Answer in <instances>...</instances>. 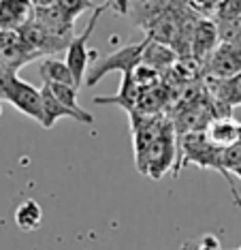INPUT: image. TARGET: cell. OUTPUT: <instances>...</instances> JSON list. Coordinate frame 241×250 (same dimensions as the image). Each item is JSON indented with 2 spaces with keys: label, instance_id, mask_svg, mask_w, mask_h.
<instances>
[{
  "label": "cell",
  "instance_id": "cell-1",
  "mask_svg": "<svg viewBox=\"0 0 241 250\" xmlns=\"http://www.w3.org/2000/svg\"><path fill=\"white\" fill-rule=\"evenodd\" d=\"M190 163L199 165L201 169H216V171H220L226 178L228 186H231L235 206L241 208V195L235 190L233 175L224 167V150L211 144L207 139V135H205V130H192V133H186L180 137V161H177L175 175L180 173V169L183 165H190Z\"/></svg>",
  "mask_w": 241,
  "mask_h": 250
},
{
  "label": "cell",
  "instance_id": "cell-2",
  "mask_svg": "<svg viewBox=\"0 0 241 250\" xmlns=\"http://www.w3.org/2000/svg\"><path fill=\"white\" fill-rule=\"evenodd\" d=\"M173 156H175V124L171 120H166L162 130H160V135L156 137V141H154V144L147 147L145 154L135 163L143 175L160 180L171 169Z\"/></svg>",
  "mask_w": 241,
  "mask_h": 250
},
{
  "label": "cell",
  "instance_id": "cell-3",
  "mask_svg": "<svg viewBox=\"0 0 241 250\" xmlns=\"http://www.w3.org/2000/svg\"><path fill=\"white\" fill-rule=\"evenodd\" d=\"M147 43H150V37H145L139 43H130V45H126V47H120L113 54H109L102 60H99L88 71V75H85V86L88 88L96 86L102 77L109 75V73H113V71L133 73L143 62V52H145Z\"/></svg>",
  "mask_w": 241,
  "mask_h": 250
},
{
  "label": "cell",
  "instance_id": "cell-4",
  "mask_svg": "<svg viewBox=\"0 0 241 250\" xmlns=\"http://www.w3.org/2000/svg\"><path fill=\"white\" fill-rule=\"evenodd\" d=\"M0 99L9 101L17 111H21L24 116L37 120L43 126L45 113H43V94H41V90H37L28 82L20 79L17 77V73H13V75L7 79L2 92H0Z\"/></svg>",
  "mask_w": 241,
  "mask_h": 250
},
{
  "label": "cell",
  "instance_id": "cell-5",
  "mask_svg": "<svg viewBox=\"0 0 241 250\" xmlns=\"http://www.w3.org/2000/svg\"><path fill=\"white\" fill-rule=\"evenodd\" d=\"M105 9H109L105 2L99 4V7H94L92 18L88 21V26H85V30L81 32V35L73 37L71 43H68V47H66V60L64 62L68 64V69H71V73H73V77H75L79 88L85 83V75H88V71H90L88 64H90V56H92L90 52L92 49H88V41H90L92 32H94L96 24H99V18L105 13Z\"/></svg>",
  "mask_w": 241,
  "mask_h": 250
},
{
  "label": "cell",
  "instance_id": "cell-6",
  "mask_svg": "<svg viewBox=\"0 0 241 250\" xmlns=\"http://www.w3.org/2000/svg\"><path fill=\"white\" fill-rule=\"evenodd\" d=\"M241 73V45L220 43L203 62V75L226 79Z\"/></svg>",
  "mask_w": 241,
  "mask_h": 250
},
{
  "label": "cell",
  "instance_id": "cell-7",
  "mask_svg": "<svg viewBox=\"0 0 241 250\" xmlns=\"http://www.w3.org/2000/svg\"><path fill=\"white\" fill-rule=\"evenodd\" d=\"M205 90L211 101L220 107L222 116H231L233 107H241V73L226 79H216L205 75Z\"/></svg>",
  "mask_w": 241,
  "mask_h": 250
},
{
  "label": "cell",
  "instance_id": "cell-8",
  "mask_svg": "<svg viewBox=\"0 0 241 250\" xmlns=\"http://www.w3.org/2000/svg\"><path fill=\"white\" fill-rule=\"evenodd\" d=\"M0 60L7 69L17 73L24 64L37 60V56L26 45L20 30H0Z\"/></svg>",
  "mask_w": 241,
  "mask_h": 250
},
{
  "label": "cell",
  "instance_id": "cell-9",
  "mask_svg": "<svg viewBox=\"0 0 241 250\" xmlns=\"http://www.w3.org/2000/svg\"><path fill=\"white\" fill-rule=\"evenodd\" d=\"M211 20L220 32V43L241 45V0H222Z\"/></svg>",
  "mask_w": 241,
  "mask_h": 250
},
{
  "label": "cell",
  "instance_id": "cell-10",
  "mask_svg": "<svg viewBox=\"0 0 241 250\" xmlns=\"http://www.w3.org/2000/svg\"><path fill=\"white\" fill-rule=\"evenodd\" d=\"M220 45V32L211 18H199L192 28V39H190V54L199 58L201 62L207 60V56Z\"/></svg>",
  "mask_w": 241,
  "mask_h": 250
},
{
  "label": "cell",
  "instance_id": "cell-11",
  "mask_svg": "<svg viewBox=\"0 0 241 250\" xmlns=\"http://www.w3.org/2000/svg\"><path fill=\"white\" fill-rule=\"evenodd\" d=\"M34 21L41 28L56 37H64V39H73V21L68 15L62 11L58 4H49V7H34Z\"/></svg>",
  "mask_w": 241,
  "mask_h": 250
},
{
  "label": "cell",
  "instance_id": "cell-12",
  "mask_svg": "<svg viewBox=\"0 0 241 250\" xmlns=\"http://www.w3.org/2000/svg\"><path fill=\"white\" fill-rule=\"evenodd\" d=\"M32 18V0H0V30H20Z\"/></svg>",
  "mask_w": 241,
  "mask_h": 250
},
{
  "label": "cell",
  "instance_id": "cell-13",
  "mask_svg": "<svg viewBox=\"0 0 241 250\" xmlns=\"http://www.w3.org/2000/svg\"><path fill=\"white\" fill-rule=\"evenodd\" d=\"M239 122H235L231 116H216L207 126H205V135L214 146L222 147H231L235 144H239Z\"/></svg>",
  "mask_w": 241,
  "mask_h": 250
},
{
  "label": "cell",
  "instance_id": "cell-14",
  "mask_svg": "<svg viewBox=\"0 0 241 250\" xmlns=\"http://www.w3.org/2000/svg\"><path fill=\"white\" fill-rule=\"evenodd\" d=\"M177 58H180V56H177V52L173 47H169V45H164V43H158V41H152L150 39L145 52H143L141 64L152 66V69H156L158 73H164L175 64Z\"/></svg>",
  "mask_w": 241,
  "mask_h": 250
},
{
  "label": "cell",
  "instance_id": "cell-15",
  "mask_svg": "<svg viewBox=\"0 0 241 250\" xmlns=\"http://www.w3.org/2000/svg\"><path fill=\"white\" fill-rule=\"evenodd\" d=\"M41 94H43V113H45V120H43V128H54V124L60 120V118H73V120L79 122V116L73 109H68L64 103H60L56 99V94L49 90V86L41 88Z\"/></svg>",
  "mask_w": 241,
  "mask_h": 250
},
{
  "label": "cell",
  "instance_id": "cell-16",
  "mask_svg": "<svg viewBox=\"0 0 241 250\" xmlns=\"http://www.w3.org/2000/svg\"><path fill=\"white\" fill-rule=\"evenodd\" d=\"M39 75H41L43 83H66V86H77L75 77H73L71 69L64 60H56V58H45L39 66Z\"/></svg>",
  "mask_w": 241,
  "mask_h": 250
},
{
  "label": "cell",
  "instance_id": "cell-17",
  "mask_svg": "<svg viewBox=\"0 0 241 250\" xmlns=\"http://www.w3.org/2000/svg\"><path fill=\"white\" fill-rule=\"evenodd\" d=\"M43 223V209L34 199L21 201L15 209V225L21 231H37Z\"/></svg>",
  "mask_w": 241,
  "mask_h": 250
},
{
  "label": "cell",
  "instance_id": "cell-18",
  "mask_svg": "<svg viewBox=\"0 0 241 250\" xmlns=\"http://www.w3.org/2000/svg\"><path fill=\"white\" fill-rule=\"evenodd\" d=\"M56 4H58L73 21H75L81 13H85L88 9H94V2H92V0H56Z\"/></svg>",
  "mask_w": 241,
  "mask_h": 250
},
{
  "label": "cell",
  "instance_id": "cell-19",
  "mask_svg": "<svg viewBox=\"0 0 241 250\" xmlns=\"http://www.w3.org/2000/svg\"><path fill=\"white\" fill-rule=\"evenodd\" d=\"M220 4L222 0H190V7L197 11L201 18H214V13Z\"/></svg>",
  "mask_w": 241,
  "mask_h": 250
},
{
  "label": "cell",
  "instance_id": "cell-20",
  "mask_svg": "<svg viewBox=\"0 0 241 250\" xmlns=\"http://www.w3.org/2000/svg\"><path fill=\"white\" fill-rule=\"evenodd\" d=\"M181 250H222V248H220V244H218V240L214 235H205V237H201V240H197V242L183 244Z\"/></svg>",
  "mask_w": 241,
  "mask_h": 250
},
{
  "label": "cell",
  "instance_id": "cell-21",
  "mask_svg": "<svg viewBox=\"0 0 241 250\" xmlns=\"http://www.w3.org/2000/svg\"><path fill=\"white\" fill-rule=\"evenodd\" d=\"M105 4L109 9H113L120 15H128L130 13V0H105Z\"/></svg>",
  "mask_w": 241,
  "mask_h": 250
},
{
  "label": "cell",
  "instance_id": "cell-22",
  "mask_svg": "<svg viewBox=\"0 0 241 250\" xmlns=\"http://www.w3.org/2000/svg\"><path fill=\"white\" fill-rule=\"evenodd\" d=\"M231 173H235V175H237V178L241 180V167H235V169H233V171H231Z\"/></svg>",
  "mask_w": 241,
  "mask_h": 250
},
{
  "label": "cell",
  "instance_id": "cell-23",
  "mask_svg": "<svg viewBox=\"0 0 241 250\" xmlns=\"http://www.w3.org/2000/svg\"><path fill=\"white\" fill-rule=\"evenodd\" d=\"M239 146H241V126H239Z\"/></svg>",
  "mask_w": 241,
  "mask_h": 250
},
{
  "label": "cell",
  "instance_id": "cell-24",
  "mask_svg": "<svg viewBox=\"0 0 241 250\" xmlns=\"http://www.w3.org/2000/svg\"><path fill=\"white\" fill-rule=\"evenodd\" d=\"M0 116H2V107H0Z\"/></svg>",
  "mask_w": 241,
  "mask_h": 250
},
{
  "label": "cell",
  "instance_id": "cell-25",
  "mask_svg": "<svg viewBox=\"0 0 241 250\" xmlns=\"http://www.w3.org/2000/svg\"><path fill=\"white\" fill-rule=\"evenodd\" d=\"M237 250H241V246H239V248H237Z\"/></svg>",
  "mask_w": 241,
  "mask_h": 250
}]
</instances>
